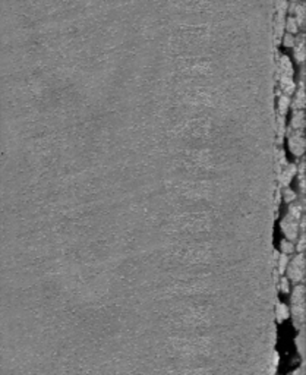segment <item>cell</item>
Instances as JSON below:
<instances>
[{
    "label": "cell",
    "mask_w": 306,
    "mask_h": 375,
    "mask_svg": "<svg viewBox=\"0 0 306 375\" xmlns=\"http://www.w3.org/2000/svg\"><path fill=\"white\" fill-rule=\"evenodd\" d=\"M293 110H304L305 109V88H304V72L299 81V85L296 87L293 93V101H292Z\"/></svg>",
    "instance_id": "ba28073f"
},
{
    "label": "cell",
    "mask_w": 306,
    "mask_h": 375,
    "mask_svg": "<svg viewBox=\"0 0 306 375\" xmlns=\"http://www.w3.org/2000/svg\"><path fill=\"white\" fill-rule=\"evenodd\" d=\"M282 232L286 236V239L295 242L298 239V236L301 234V227H299V220H295L292 217H289L287 214L283 217L282 223H280Z\"/></svg>",
    "instance_id": "52a82bcc"
},
{
    "label": "cell",
    "mask_w": 306,
    "mask_h": 375,
    "mask_svg": "<svg viewBox=\"0 0 306 375\" xmlns=\"http://www.w3.org/2000/svg\"><path fill=\"white\" fill-rule=\"evenodd\" d=\"M286 116H282V115H277V129H276V134H277V142L282 144L284 137H286Z\"/></svg>",
    "instance_id": "9a60e30c"
},
{
    "label": "cell",
    "mask_w": 306,
    "mask_h": 375,
    "mask_svg": "<svg viewBox=\"0 0 306 375\" xmlns=\"http://www.w3.org/2000/svg\"><path fill=\"white\" fill-rule=\"evenodd\" d=\"M280 251H282V254H286V255H290V254H293L296 249H295V242H292V240H289V239H284L280 242Z\"/></svg>",
    "instance_id": "ac0fdd59"
},
{
    "label": "cell",
    "mask_w": 306,
    "mask_h": 375,
    "mask_svg": "<svg viewBox=\"0 0 306 375\" xmlns=\"http://www.w3.org/2000/svg\"><path fill=\"white\" fill-rule=\"evenodd\" d=\"M277 79H279L280 93L292 97L295 90H296L295 68H293V62L286 54L279 56V60H277Z\"/></svg>",
    "instance_id": "6da1fadb"
},
{
    "label": "cell",
    "mask_w": 306,
    "mask_h": 375,
    "mask_svg": "<svg viewBox=\"0 0 306 375\" xmlns=\"http://www.w3.org/2000/svg\"><path fill=\"white\" fill-rule=\"evenodd\" d=\"M287 12H289L287 0H276V40L277 43L282 41V37L284 34Z\"/></svg>",
    "instance_id": "5b68a950"
},
{
    "label": "cell",
    "mask_w": 306,
    "mask_h": 375,
    "mask_svg": "<svg viewBox=\"0 0 306 375\" xmlns=\"http://www.w3.org/2000/svg\"><path fill=\"white\" fill-rule=\"evenodd\" d=\"M277 287L282 290L283 293H289V292H290V287H292V286H290V280H289L287 277H283L282 276V279L277 280Z\"/></svg>",
    "instance_id": "44dd1931"
},
{
    "label": "cell",
    "mask_w": 306,
    "mask_h": 375,
    "mask_svg": "<svg viewBox=\"0 0 306 375\" xmlns=\"http://www.w3.org/2000/svg\"><path fill=\"white\" fill-rule=\"evenodd\" d=\"M296 243H295V249H296V252H304L305 251V245H306V236L305 232H302V233L298 236V239L295 240Z\"/></svg>",
    "instance_id": "d6986e66"
},
{
    "label": "cell",
    "mask_w": 306,
    "mask_h": 375,
    "mask_svg": "<svg viewBox=\"0 0 306 375\" xmlns=\"http://www.w3.org/2000/svg\"><path fill=\"white\" fill-rule=\"evenodd\" d=\"M293 54L299 63H304V60H305V37L302 34L296 38V43L293 46Z\"/></svg>",
    "instance_id": "7c38bea8"
},
{
    "label": "cell",
    "mask_w": 306,
    "mask_h": 375,
    "mask_svg": "<svg viewBox=\"0 0 306 375\" xmlns=\"http://www.w3.org/2000/svg\"><path fill=\"white\" fill-rule=\"evenodd\" d=\"M289 375H305V364H302L298 370H295L293 373H290Z\"/></svg>",
    "instance_id": "7402d4cb"
},
{
    "label": "cell",
    "mask_w": 306,
    "mask_h": 375,
    "mask_svg": "<svg viewBox=\"0 0 306 375\" xmlns=\"http://www.w3.org/2000/svg\"><path fill=\"white\" fill-rule=\"evenodd\" d=\"M299 29H301V25L298 23V21H296V19H295V18H293L292 15L286 18V25H284V32L296 35V34L299 32Z\"/></svg>",
    "instance_id": "2e32d148"
},
{
    "label": "cell",
    "mask_w": 306,
    "mask_h": 375,
    "mask_svg": "<svg viewBox=\"0 0 306 375\" xmlns=\"http://www.w3.org/2000/svg\"><path fill=\"white\" fill-rule=\"evenodd\" d=\"M290 107H292V98H290V95L279 93V97H277V112L279 113L277 115L286 116Z\"/></svg>",
    "instance_id": "4fadbf2b"
},
{
    "label": "cell",
    "mask_w": 306,
    "mask_h": 375,
    "mask_svg": "<svg viewBox=\"0 0 306 375\" xmlns=\"http://www.w3.org/2000/svg\"><path fill=\"white\" fill-rule=\"evenodd\" d=\"M292 1H304V0H292Z\"/></svg>",
    "instance_id": "603a6c76"
},
{
    "label": "cell",
    "mask_w": 306,
    "mask_h": 375,
    "mask_svg": "<svg viewBox=\"0 0 306 375\" xmlns=\"http://www.w3.org/2000/svg\"><path fill=\"white\" fill-rule=\"evenodd\" d=\"M287 135V144H289V150L293 156L296 157H304L305 154V137H304V131H293V129H287L286 131Z\"/></svg>",
    "instance_id": "277c9868"
},
{
    "label": "cell",
    "mask_w": 306,
    "mask_h": 375,
    "mask_svg": "<svg viewBox=\"0 0 306 375\" xmlns=\"http://www.w3.org/2000/svg\"><path fill=\"white\" fill-rule=\"evenodd\" d=\"M305 128V113L304 110H293L290 119V129L293 131H304Z\"/></svg>",
    "instance_id": "8fae6325"
},
{
    "label": "cell",
    "mask_w": 306,
    "mask_h": 375,
    "mask_svg": "<svg viewBox=\"0 0 306 375\" xmlns=\"http://www.w3.org/2000/svg\"><path fill=\"white\" fill-rule=\"evenodd\" d=\"M298 173V164L287 163L286 166H283L282 169L276 170V176H277V187L279 188H286L289 187L293 181V178Z\"/></svg>",
    "instance_id": "8992f818"
},
{
    "label": "cell",
    "mask_w": 306,
    "mask_h": 375,
    "mask_svg": "<svg viewBox=\"0 0 306 375\" xmlns=\"http://www.w3.org/2000/svg\"><path fill=\"white\" fill-rule=\"evenodd\" d=\"M292 16L298 21V23L301 25V28L305 23V4L304 1H292Z\"/></svg>",
    "instance_id": "9c48e42d"
},
{
    "label": "cell",
    "mask_w": 306,
    "mask_h": 375,
    "mask_svg": "<svg viewBox=\"0 0 306 375\" xmlns=\"http://www.w3.org/2000/svg\"><path fill=\"white\" fill-rule=\"evenodd\" d=\"M282 198L286 204H290V202H293V201L298 199V193L290 187L282 188Z\"/></svg>",
    "instance_id": "e0dca14e"
},
{
    "label": "cell",
    "mask_w": 306,
    "mask_h": 375,
    "mask_svg": "<svg viewBox=\"0 0 306 375\" xmlns=\"http://www.w3.org/2000/svg\"><path fill=\"white\" fill-rule=\"evenodd\" d=\"M286 277L290 283H302L305 279V255L304 252H298L287 264L286 268Z\"/></svg>",
    "instance_id": "3957f363"
},
{
    "label": "cell",
    "mask_w": 306,
    "mask_h": 375,
    "mask_svg": "<svg viewBox=\"0 0 306 375\" xmlns=\"http://www.w3.org/2000/svg\"><path fill=\"white\" fill-rule=\"evenodd\" d=\"M282 41H283V46L284 47H287V48H293L295 43H296V37H295L293 34H287V32H284L282 37Z\"/></svg>",
    "instance_id": "ffe728a7"
},
{
    "label": "cell",
    "mask_w": 306,
    "mask_h": 375,
    "mask_svg": "<svg viewBox=\"0 0 306 375\" xmlns=\"http://www.w3.org/2000/svg\"><path fill=\"white\" fill-rule=\"evenodd\" d=\"M295 345L298 353L301 355V358H305V328H299V333L295 339Z\"/></svg>",
    "instance_id": "5bb4252c"
},
{
    "label": "cell",
    "mask_w": 306,
    "mask_h": 375,
    "mask_svg": "<svg viewBox=\"0 0 306 375\" xmlns=\"http://www.w3.org/2000/svg\"><path fill=\"white\" fill-rule=\"evenodd\" d=\"M290 317V308L286 304H282L280 301H277L274 305V320L276 323H283Z\"/></svg>",
    "instance_id": "30bf717a"
},
{
    "label": "cell",
    "mask_w": 306,
    "mask_h": 375,
    "mask_svg": "<svg viewBox=\"0 0 306 375\" xmlns=\"http://www.w3.org/2000/svg\"><path fill=\"white\" fill-rule=\"evenodd\" d=\"M290 302H292L290 314L293 315V324L299 330L305 324V286L304 284L298 283L293 287Z\"/></svg>",
    "instance_id": "7a4b0ae2"
}]
</instances>
